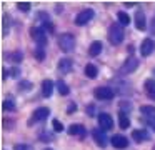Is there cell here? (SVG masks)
Returning <instances> with one entry per match:
<instances>
[{"mask_svg":"<svg viewBox=\"0 0 155 150\" xmlns=\"http://www.w3.org/2000/svg\"><path fill=\"white\" fill-rule=\"evenodd\" d=\"M124 37H125V32L122 28V25H118V23L110 25V28H108V42L112 45H120L124 42Z\"/></svg>","mask_w":155,"mask_h":150,"instance_id":"cell-1","label":"cell"},{"mask_svg":"<svg viewBox=\"0 0 155 150\" xmlns=\"http://www.w3.org/2000/svg\"><path fill=\"white\" fill-rule=\"evenodd\" d=\"M58 47H60V50H64L65 53L72 52V50L75 48V37L72 35V33H62V35L58 37Z\"/></svg>","mask_w":155,"mask_h":150,"instance_id":"cell-2","label":"cell"},{"mask_svg":"<svg viewBox=\"0 0 155 150\" xmlns=\"http://www.w3.org/2000/svg\"><path fill=\"white\" fill-rule=\"evenodd\" d=\"M30 37L37 42V47H45V43H47V32H45V28L32 27L30 28Z\"/></svg>","mask_w":155,"mask_h":150,"instance_id":"cell-3","label":"cell"},{"mask_svg":"<svg viewBox=\"0 0 155 150\" xmlns=\"http://www.w3.org/2000/svg\"><path fill=\"white\" fill-rule=\"evenodd\" d=\"M94 95H95V98H98V100H112L115 95V92H114L112 87L104 85V87H97V88L94 90Z\"/></svg>","mask_w":155,"mask_h":150,"instance_id":"cell-4","label":"cell"},{"mask_svg":"<svg viewBox=\"0 0 155 150\" xmlns=\"http://www.w3.org/2000/svg\"><path fill=\"white\" fill-rule=\"evenodd\" d=\"M94 17H95L94 10H92V8H85V10H82V12L75 17V23H77V25H87Z\"/></svg>","mask_w":155,"mask_h":150,"instance_id":"cell-5","label":"cell"},{"mask_svg":"<svg viewBox=\"0 0 155 150\" xmlns=\"http://www.w3.org/2000/svg\"><path fill=\"white\" fill-rule=\"evenodd\" d=\"M138 67V58H135V57H128L127 60H125V63L122 65L120 68V73H132L135 72Z\"/></svg>","mask_w":155,"mask_h":150,"instance_id":"cell-6","label":"cell"},{"mask_svg":"<svg viewBox=\"0 0 155 150\" xmlns=\"http://www.w3.org/2000/svg\"><path fill=\"white\" fill-rule=\"evenodd\" d=\"M97 120H98V125H100V128L104 130H110L112 127H114V118H112L108 113H100V115L97 117Z\"/></svg>","mask_w":155,"mask_h":150,"instance_id":"cell-7","label":"cell"},{"mask_svg":"<svg viewBox=\"0 0 155 150\" xmlns=\"http://www.w3.org/2000/svg\"><path fill=\"white\" fill-rule=\"evenodd\" d=\"M92 137H94L95 143H97V145H100L102 148H104V147L108 143L107 135H105V132H104L102 128H95V130H92Z\"/></svg>","mask_w":155,"mask_h":150,"instance_id":"cell-8","label":"cell"},{"mask_svg":"<svg viewBox=\"0 0 155 150\" xmlns=\"http://www.w3.org/2000/svg\"><path fill=\"white\" fill-rule=\"evenodd\" d=\"M110 143L115 147V148H127L128 147V140H127V137H124V135H120V133H117V135H114L110 138Z\"/></svg>","mask_w":155,"mask_h":150,"instance_id":"cell-9","label":"cell"},{"mask_svg":"<svg viewBox=\"0 0 155 150\" xmlns=\"http://www.w3.org/2000/svg\"><path fill=\"white\" fill-rule=\"evenodd\" d=\"M48 115H50V110H48L47 107H38V108L34 112V117H32L30 123L32 122H42V120H45Z\"/></svg>","mask_w":155,"mask_h":150,"instance_id":"cell-10","label":"cell"},{"mask_svg":"<svg viewBox=\"0 0 155 150\" xmlns=\"http://www.w3.org/2000/svg\"><path fill=\"white\" fill-rule=\"evenodd\" d=\"M153 40L152 38H145L143 42H142V45H140V55L142 57H148L152 52H153Z\"/></svg>","mask_w":155,"mask_h":150,"instance_id":"cell-11","label":"cell"},{"mask_svg":"<svg viewBox=\"0 0 155 150\" xmlns=\"http://www.w3.org/2000/svg\"><path fill=\"white\" fill-rule=\"evenodd\" d=\"M132 138L135 140L137 143H140V142H147L148 138H150V135H148V132L147 130H134L132 132Z\"/></svg>","mask_w":155,"mask_h":150,"instance_id":"cell-12","label":"cell"},{"mask_svg":"<svg viewBox=\"0 0 155 150\" xmlns=\"http://www.w3.org/2000/svg\"><path fill=\"white\" fill-rule=\"evenodd\" d=\"M72 67H74L72 58H60V62H58V72L60 73H68L72 70Z\"/></svg>","mask_w":155,"mask_h":150,"instance_id":"cell-13","label":"cell"},{"mask_svg":"<svg viewBox=\"0 0 155 150\" xmlns=\"http://www.w3.org/2000/svg\"><path fill=\"white\" fill-rule=\"evenodd\" d=\"M68 133H70V135L85 137V135H87V130H85L84 125H80V123H74V125L68 127Z\"/></svg>","mask_w":155,"mask_h":150,"instance_id":"cell-14","label":"cell"},{"mask_svg":"<svg viewBox=\"0 0 155 150\" xmlns=\"http://www.w3.org/2000/svg\"><path fill=\"white\" fill-rule=\"evenodd\" d=\"M52 92H54V82L52 80H44L42 82V95L45 97V98H48V97L52 95Z\"/></svg>","mask_w":155,"mask_h":150,"instance_id":"cell-15","label":"cell"},{"mask_svg":"<svg viewBox=\"0 0 155 150\" xmlns=\"http://www.w3.org/2000/svg\"><path fill=\"white\" fill-rule=\"evenodd\" d=\"M145 87V92H147V95L150 97L152 100H155V80L153 78H147L143 83Z\"/></svg>","mask_w":155,"mask_h":150,"instance_id":"cell-16","label":"cell"},{"mask_svg":"<svg viewBox=\"0 0 155 150\" xmlns=\"http://www.w3.org/2000/svg\"><path fill=\"white\" fill-rule=\"evenodd\" d=\"M100 52H102V42H100V40H95V42H92L90 47H88V53H90V57L100 55Z\"/></svg>","mask_w":155,"mask_h":150,"instance_id":"cell-17","label":"cell"},{"mask_svg":"<svg viewBox=\"0 0 155 150\" xmlns=\"http://www.w3.org/2000/svg\"><path fill=\"white\" fill-rule=\"evenodd\" d=\"M118 127H120V128H124V130L130 127V118L127 117V113H125L124 110H120V112H118Z\"/></svg>","mask_w":155,"mask_h":150,"instance_id":"cell-18","label":"cell"},{"mask_svg":"<svg viewBox=\"0 0 155 150\" xmlns=\"http://www.w3.org/2000/svg\"><path fill=\"white\" fill-rule=\"evenodd\" d=\"M135 27H137V30L145 28V13L142 12V10H138V12L135 13Z\"/></svg>","mask_w":155,"mask_h":150,"instance_id":"cell-19","label":"cell"},{"mask_svg":"<svg viewBox=\"0 0 155 150\" xmlns=\"http://www.w3.org/2000/svg\"><path fill=\"white\" fill-rule=\"evenodd\" d=\"M140 112L145 118H155V107H152V105H142Z\"/></svg>","mask_w":155,"mask_h":150,"instance_id":"cell-20","label":"cell"},{"mask_svg":"<svg viewBox=\"0 0 155 150\" xmlns=\"http://www.w3.org/2000/svg\"><path fill=\"white\" fill-rule=\"evenodd\" d=\"M84 72H85V75H87L88 78H95V77L98 75V68L94 65V63H87L85 68H84Z\"/></svg>","mask_w":155,"mask_h":150,"instance_id":"cell-21","label":"cell"},{"mask_svg":"<svg viewBox=\"0 0 155 150\" xmlns=\"http://www.w3.org/2000/svg\"><path fill=\"white\" fill-rule=\"evenodd\" d=\"M117 18H118V23L120 25H124V27H127V25H130V17H128V13L127 12H118L117 13Z\"/></svg>","mask_w":155,"mask_h":150,"instance_id":"cell-22","label":"cell"},{"mask_svg":"<svg viewBox=\"0 0 155 150\" xmlns=\"http://www.w3.org/2000/svg\"><path fill=\"white\" fill-rule=\"evenodd\" d=\"M15 100L12 98V97H7V98H5V102H4V110L5 112H14L15 110Z\"/></svg>","mask_w":155,"mask_h":150,"instance_id":"cell-23","label":"cell"},{"mask_svg":"<svg viewBox=\"0 0 155 150\" xmlns=\"http://www.w3.org/2000/svg\"><path fill=\"white\" fill-rule=\"evenodd\" d=\"M57 90H58L60 95H68V93H70V88H68L67 83L62 82V80H58V82H57Z\"/></svg>","mask_w":155,"mask_h":150,"instance_id":"cell-24","label":"cell"},{"mask_svg":"<svg viewBox=\"0 0 155 150\" xmlns=\"http://www.w3.org/2000/svg\"><path fill=\"white\" fill-rule=\"evenodd\" d=\"M34 53H35V57H37V60H38V62H42V60L45 58V52H44V47H37Z\"/></svg>","mask_w":155,"mask_h":150,"instance_id":"cell-25","label":"cell"},{"mask_svg":"<svg viewBox=\"0 0 155 150\" xmlns=\"http://www.w3.org/2000/svg\"><path fill=\"white\" fill-rule=\"evenodd\" d=\"M52 125H54V130L55 132H64V125H62V122L58 118H54L52 120Z\"/></svg>","mask_w":155,"mask_h":150,"instance_id":"cell-26","label":"cell"},{"mask_svg":"<svg viewBox=\"0 0 155 150\" xmlns=\"http://www.w3.org/2000/svg\"><path fill=\"white\" fill-rule=\"evenodd\" d=\"M30 5H32L30 2H18L17 3V7L20 10H24V12H28V10H30Z\"/></svg>","mask_w":155,"mask_h":150,"instance_id":"cell-27","label":"cell"},{"mask_svg":"<svg viewBox=\"0 0 155 150\" xmlns=\"http://www.w3.org/2000/svg\"><path fill=\"white\" fill-rule=\"evenodd\" d=\"M40 140H42V142H52L54 138H52V133L42 132V133H40Z\"/></svg>","mask_w":155,"mask_h":150,"instance_id":"cell-28","label":"cell"},{"mask_svg":"<svg viewBox=\"0 0 155 150\" xmlns=\"http://www.w3.org/2000/svg\"><path fill=\"white\" fill-rule=\"evenodd\" d=\"M18 88H20V90H30L32 88V83L28 82V80H24V82H20Z\"/></svg>","mask_w":155,"mask_h":150,"instance_id":"cell-29","label":"cell"},{"mask_svg":"<svg viewBox=\"0 0 155 150\" xmlns=\"http://www.w3.org/2000/svg\"><path fill=\"white\" fill-rule=\"evenodd\" d=\"M14 150H34L30 145H27V143H17V145L14 147Z\"/></svg>","mask_w":155,"mask_h":150,"instance_id":"cell-30","label":"cell"},{"mask_svg":"<svg viewBox=\"0 0 155 150\" xmlns=\"http://www.w3.org/2000/svg\"><path fill=\"white\" fill-rule=\"evenodd\" d=\"M8 18H10L8 15H5V17H4V37L8 33V25H7V23H8Z\"/></svg>","mask_w":155,"mask_h":150,"instance_id":"cell-31","label":"cell"},{"mask_svg":"<svg viewBox=\"0 0 155 150\" xmlns=\"http://www.w3.org/2000/svg\"><path fill=\"white\" fill-rule=\"evenodd\" d=\"M12 57H14V58H12V60H14L15 63L22 62V53H20V52H14V55H12Z\"/></svg>","mask_w":155,"mask_h":150,"instance_id":"cell-32","label":"cell"},{"mask_svg":"<svg viewBox=\"0 0 155 150\" xmlns=\"http://www.w3.org/2000/svg\"><path fill=\"white\" fill-rule=\"evenodd\" d=\"M75 110H77V105H75V103H68V107H67V113H74Z\"/></svg>","mask_w":155,"mask_h":150,"instance_id":"cell-33","label":"cell"},{"mask_svg":"<svg viewBox=\"0 0 155 150\" xmlns=\"http://www.w3.org/2000/svg\"><path fill=\"white\" fill-rule=\"evenodd\" d=\"M10 72H12V77H15V78H17V77L20 75V70H18L17 67H14V68H12Z\"/></svg>","mask_w":155,"mask_h":150,"instance_id":"cell-34","label":"cell"},{"mask_svg":"<svg viewBox=\"0 0 155 150\" xmlns=\"http://www.w3.org/2000/svg\"><path fill=\"white\" fill-rule=\"evenodd\" d=\"M145 122H147V123H148V125H150V127H152V128H153V130H155V118H145Z\"/></svg>","mask_w":155,"mask_h":150,"instance_id":"cell-35","label":"cell"},{"mask_svg":"<svg viewBox=\"0 0 155 150\" xmlns=\"http://www.w3.org/2000/svg\"><path fill=\"white\" fill-rule=\"evenodd\" d=\"M150 32L155 35V17L152 18V22H150Z\"/></svg>","mask_w":155,"mask_h":150,"instance_id":"cell-36","label":"cell"},{"mask_svg":"<svg viewBox=\"0 0 155 150\" xmlns=\"http://www.w3.org/2000/svg\"><path fill=\"white\" fill-rule=\"evenodd\" d=\"M94 105H88V115H90V117H94L95 115V112H94Z\"/></svg>","mask_w":155,"mask_h":150,"instance_id":"cell-37","label":"cell"},{"mask_svg":"<svg viewBox=\"0 0 155 150\" xmlns=\"http://www.w3.org/2000/svg\"><path fill=\"white\" fill-rule=\"evenodd\" d=\"M2 72H4V78H7V77H10V75H12V73H10V70H7V68H4Z\"/></svg>","mask_w":155,"mask_h":150,"instance_id":"cell-38","label":"cell"},{"mask_svg":"<svg viewBox=\"0 0 155 150\" xmlns=\"http://www.w3.org/2000/svg\"><path fill=\"white\" fill-rule=\"evenodd\" d=\"M125 5H127V7H134V5H137V3H135V2H127Z\"/></svg>","mask_w":155,"mask_h":150,"instance_id":"cell-39","label":"cell"},{"mask_svg":"<svg viewBox=\"0 0 155 150\" xmlns=\"http://www.w3.org/2000/svg\"><path fill=\"white\" fill-rule=\"evenodd\" d=\"M47 150H52V148H47Z\"/></svg>","mask_w":155,"mask_h":150,"instance_id":"cell-40","label":"cell"},{"mask_svg":"<svg viewBox=\"0 0 155 150\" xmlns=\"http://www.w3.org/2000/svg\"><path fill=\"white\" fill-rule=\"evenodd\" d=\"M153 150H155V147H153Z\"/></svg>","mask_w":155,"mask_h":150,"instance_id":"cell-41","label":"cell"}]
</instances>
